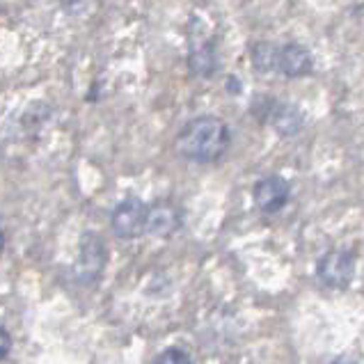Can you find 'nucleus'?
<instances>
[{"instance_id": "obj_9", "label": "nucleus", "mask_w": 364, "mask_h": 364, "mask_svg": "<svg viewBox=\"0 0 364 364\" xmlns=\"http://www.w3.org/2000/svg\"><path fill=\"white\" fill-rule=\"evenodd\" d=\"M188 67L195 76L200 78H211L213 71L218 69V53L211 41L202 39L200 44L193 41V48H191V58H188Z\"/></svg>"}, {"instance_id": "obj_12", "label": "nucleus", "mask_w": 364, "mask_h": 364, "mask_svg": "<svg viewBox=\"0 0 364 364\" xmlns=\"http://www.w3.org/2000/svg\"><path fill=\"white\" fill-rule=\"evenodd\" d=\"M9 350H12V337H9V332L0 326V360L7 358Z\"/></svg>"}, {"instance_id": "obj_11", "label": "nucleus", "mask_w": 364, "mask_h": 364, "mask_svg": "<svg viewBox=\"0 0 364 364\" xmlns=\"http://www.w3.org/2000/svg\"><path fill=\"white\" fill-rule=\"evenodd\" d=\"M156 362L159 364H188L191 355L186 350H179V348H168L156 358Z\"/></svg>"}, {"instance_id": "obj_2", "label": "nucleus", "mask_w": 364, "mask_h": 364, "mask_svg": "<svg viewBox=\"0 0 364 364\" xmlns=\"http://www.w3.org/2000/svg\"><path fill=\"white\" fill-rule=\"evenodd\" d=\"M353 275H355V262L353 255L344 250H330L316 264L318 282L328 289H346L353 282Z\"/></svg>"}, {"instance_id": "obj_3", "label": "nucleus", "mask_w": 364, "mask_h": 364, "mask_svg": "<svg viewBox=\"0 0 364 364\" xmlns=\"http://www.w3.org/2000/svg\"><path fill=\"white\" fill-rule=\"evenodd\" d=\"M103 266H106V247H103L101 236L85 232L80 236V255L74 266L78 282H82V284L97 282Z\"/></svg>"}, {"instance_id": "obj_4", "label": "nucleus", "mask_w": 364, "mask_h": 364, "mask_svg": "<svg viewBox=\"0 0 364 364\" xmlns=\"http://www.w3.org/2000/svg\"><path fill=\"white\" fill-rule=\"evenodd\" d=\"M144 211H147V206L138 197H129V200L119 202L110 215L112 234L117 238H124V241L144 234Z\"/></svg>"}, {"instance_id": "obj_8", "label": "nucleus", "mask_w": 364, "mask_h": 364, "mask_svg": "<svg viewBox=\"0 0 364 364\" xmlns=\"http://www.w3.org/2000/svg\"><path fill=\"white\" fill-rule=\"evenodd\" d=\"M268 119L273 124L275 133L284 135V138H294V135H298L305 127V115L294 103L273 101L268 108Z\"/></svg>"}, {"instance_id": "obj_7", "label": "nucleus", "mask_w": 364, "mask_h": 364, "mask_svg": "<svg viewBox=\"0 0 364 364\" xmlns=\"http://www.w3.org/2000/svg\"><path fill=\"white\" fill-rule=\"evenodd\" d=\"M314 69V58L309 48L303 44H287L277 53V71H282L287 78H303Z\"/></svg>"}, {"instance_id": "obj_10", "label": "nucleus", "mask_w": 364, "mask_h": 364, "mask_svg": "<svg viewBox=\"0 0 364 364\" xmlns=\"http://www.w3.org/2000/svg\"><path fill=\"white\" fill-rule=\"evenodd\" d=\"M277 53L279 48L270 41H262V44L252 46V67L262 74H268V71L277 69Z\"/></svg>"}, {"instance_id": "obj_6", "label": "nucleus", "mask_w": 364, "mask_h": 364, "mask_svg": "<svg viewBox=\"0 0 364 364\" xmlns=\"http://www.w3.org/2000/svg\"><path fill=\"white\" fill-rule=\"evenodd\" d=\"M181 227V215L172 204L159 202L144 211V232L156 238H168Z\"/></svg>"}, {"instance_id": "obj_1", "label": "nucleus", "mask_w": 364, "mask_h": 364, "mask_svg": "<svg viewBox=\"0 0 364 364\" xmlns=\"http://www.w3.org/2000/svg\"><path fill=\"white\" fill-rule=\"evenodd\" d=\"M230 127L213 115L188 122L176 135V151L193 163H215L230 149Z\"/></svg>"}, {"instance_id": "obj_5", "label": "nucleus", "mask_w": 364, "mask_h": 364, "mask_svg": "<svg viewBox=\"0 0 364 364\" xmlns=\"http://www.w3.org/2000/svg\"><path fill=\"white\" fill-rule=\"evenodd\" d=\"M252 197H255V204H257L259 211L277 213V211H282L287 206V202H289L291 186H289V181L284 179V176L270 174V176H266V179L257 181Z\"/></svg>"}, {"instance_id": "obj_13", "label": "nucleus", "mask_w": 364, "mask_h": 364, "mask_svg": "<svg viewBox=\"0 0 364 364\" xmlns=\"http://www.w3.org/2000/svg\"><path fill=\"white\" fill-rule=\"evenodd\" d=\"M3 250H5V236L0 232V255H3Z\"/></svg>"}]
</instances>
